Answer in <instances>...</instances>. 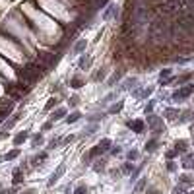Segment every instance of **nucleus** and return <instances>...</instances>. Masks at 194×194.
<instances>
[{
  "label": "nucleus",
  "mask_w": 194,
  "mask_h": 194,
  "mask_svg": "<svg viewBox=\"0 0 194 194\" xmlns=\"http://www.w3.org/2000/svg\"><path fill=\"white\" fill-rule=\"evenodd\" d=\"M179 179H181L182 184H190V182H192V179H190L188 175H182V177H179Z\"/></svg>",
  "instance_id": "nucleus-28"
},
{
  "label": "nucleus",
  "mask_w": 194,
  "mask_h": 194,
  "mask_svg": "<svg viewBox=\"0 0 194 194\" xmlns=\"http://www.w3.org/2000/svg\"><path fill=\"white\" fill-rule=\"evenodd\" d=\"M80 111H74V113H70V116H66V122L72 124V122H76V120H80Z\"/></svg>",
  "instance_id": "nucleus-14"
},
{
  "label": "nucleus",
  "mask_w": 194,
  "mask_h": 194,
  "mask_svg": "<svg viewBox=\"0 0 194 194\" xmlns=\"http://www.w3.org/2000/svg\"><path fill=\"white\" fill-rule=\"evenodd\" d=\"M134 84H136V78H128V80H124V82H122V85H120V89H118V91H122V89H130V87H132Z\"/></svg>",
  "instance_id": "nucleus-13"
},
{
  "label": "nucleus",
  "mask_w": 194,
  "mask_h": 194,
  "mask_svg": "<svg viewBox=\"0 0 194 194\" xmlns=\"http://www.w3.org/2000/svg\"><path fill=\"white\" fill-rule=\"evenodd\" d=\"M78 101H80L78 97H72V99H70V105H78Z\"/></svg>",
  "instance_id": "nucleus-37"
},
{
  "label": "nucleus",
  "mask_w": 194,
  "mask_h": 194,
  "mask_svg": "<svg viewBox=\"0 0 194 194\" xmlns=\"http://www.w3.org/2000/svg\"><path fill=\"white\" fill-rule=\"evenodd\" d=\"M54 105H58V99H56V97H51V99H49V103L45 105V111H51Z\"/></svg>",
  "instance_id": "nucleus-20"
},
{
  "label": "nucleus",
  "mask_w": 194,
  "mask_h": 194,
  "mask_svg": "<svg viewBox=\"0 0 194 194\" xmlns=\"http://www.w3.org/2000/svg\"><path fill=\"white\" fill-rule=\"evenodd\" d=\"M186 146H188L186 140H181V142L175 144V149H173V151H175V153H184V151H186Z\"/></svg>",
  "instance_id": "nucleus-9"
},
{
  "label": "nucleus",
  "mask_w": 194,
  "mask_h": 194,
  "mask_svg": "<svg viewBox=\"0 0 194 194\" xmlns=\"http://www.w3.org/2000/svg\"><path fill=\"white\" fill-rule=\"evenodd\" d=\"M89 66V58L84 56V58H80V68H87Z\"/></svg>",
  "instance_id": "nucleus-26"
},
{
  "label": "nucleus",
  "mask_w": 194,
  "mask_h": 194,
  "mask_svg": "<svg viewBox=\"0 0 194 194\" xmlns=\"http://www.w3.org/2000/svg\"><path fill=\"white\" fill-rule=\"evenodd\" d=\"M155 146H157V140H155V138H151L149 142H146V151H153Z\"/></svg>",
  "instance_id": "nucleus-17"
},
{
  "label": "nucleus",
  "mask_w": 194,
  "mask_h": 194,
  "mask_svg": "<svg viewBox=\"0 0 194 194\" xmlns=\"http://www.w3.org/2000/svg\"><path fill=\"white\" fill-rule=\"evenodd\" d=\"M41 142H43V136H41V134H35V136H33V148H37Z\"/></svg>",
  "instance_id": "nucleus-24"
},
{
  "label": "nucleus",
  "mask_w": 194,
  "mask_h": 194,
  "mask_svg": "<svg viewBox=\"0 0 194 194\" xmlns=\"http://www.w3.org/2000/svg\"><path fill=\"white\" fill-rule=\"evenodd\" d=\"M175 194H184V188L182 186H175Z\"/></svg>",
  "instance_id": "nucleus-34"
},
{
  "label": "nucleus",
  "mask_w": 194,
  "mask_h": 194,
  "mask_svg": "<svg viewBox=\"0 0 194 194\" xmlns=\"http://www.w3.org/2000/svg\"><path fill=\"white\" fill-rule=\"evenodd\" d=\"M27 136H29V134H27V130H25V132H19V134L16 136V138H14V144H16V146H19V144H23V142L27 140Z\"/></svg>",
  "instance_id": "nucleus-11"
},
{
  "label": "nucleus",
  "mask_w": 194,
  "mask_h": 194,
  "mask_svg": "<svg viewBox=\"0 0 194 194\" xmlns=\"http://www.w3.org/2000/svg\"><path fill=\"white\" fill-rule=\"evenodd\" d=\"M115 97H116V93H109L107 97H103V99H101V105H107V103H111V99H115Z\"/></svg>",
  "instance_id": "nucleus-23"
},
{
  "label": "nucleus",
  "mask_w": 194,
  "mask_h": 194,
  "mask_svg": "<svg viewBox=\"0 0 194 194\" xmlns=\"http://www.w3.org/2000/svg\"><path fill=\"white\" fill-rule=\"evenodd\" d=\"M167 169H169V171H175V169H177V167H175V163H173V161H169V165H167Z\"/></svg>",
  "instance_id": "nucleus-36"
},
{
  "label": "nucleus",
  "mask_w": 194,
  "mask_h": 194,
  "mask_svg": "<svg viewBox=\"0 0 194 194\" xmlns=\"http://www.w3.org/2000/svg\"><path fill=\"white\" fill-rule=\"evenodd\" d=\"M19 116H21V113H16V115L12 116V120H8V122L4 124V126H2V132H0V138H2V136H6V132H8V130H10V128L14 126V124H16V122L19 120Z\"/></svg>",
  "instance_id": "nucleus-5"
},
{
  "label": "nucleus",
  "mask_w": 194,
  "mask_h": 194,
  "mask_svg": "<svg viewBox=\"0 0 194 194\" xmlns=\"http://www.w3.org/2000/svg\"><path fill=\"white\" fill-rule=\"evenodd\" d=\"M171 72H173V70H171V68H165V70H161V74H159V80H161V82H163L165 78H169V76H171Z\"/></svg>",
  "instance_id": "nucleus-22"
},
{
  "label": "nucleus",
  "mask_w": 194,
  "mask_h": 194,
  "mask_svg": "<svg viewBox=\"0 0 194 194\" xmlns=\"http://www.w3.org/2000/svg\"><path fill=\"white\" fill-rule=\"evenodd\" d=\"M111 146H113V142H111L109 138H103V140L97 144L95 148L91 149V153H89V155H91V157H95V155H99V153H103V151H107V149L111 148Z\"/></svg>",
  "instance_id": "nucleus-2"
},
{
  "label": "nucleus",
  "mask_w": 194,
  "mask_h": 194,
  "mask_svg": "<svg viewBox=\"0 0 194 194\" xmlns=\"http://www.w3.org/2000/svg\"><path fill=\"white\" fill-rule=\"evenodd\" d=\"M76 140V136H66L64 138V144H70V142H74Z\"/></svg>",
  "instance_id": "nucleus-33"
},
{
  "label": "nucleus",
  "mask_w": 194,
  "mask_h": 194,
  "mask_svg": "<svg viewBox=\"0 0 194 194\" xmlns=\"http://www.w3.org/2000/svg\"><path fill=\"white\" fill-rule=\"evenodd\" d=\"M87 192V188H85V184H80V186L76 188V194H85Z\"/></svg>",
  "instance_id": "nucleus-29"
},
{
  "label": "nucleus",
  "mask_w": 194,
  "mask_h": 194,
  "mask_svg": "<svg viewBox=\"0 0 194 194\" xmlns=\"http://www.w3.org/2000/svg\"><path fill=\"white\" fill-rule=\"evenodd\" d=\"M62 116H66V109L64 107H58L56 111H52L51 113V120H60Z\"/></svg>",
  "instance_id": "nucleus-8"
},
{
  "label": "nucleus",
  "mask_w": 194,
  "mask_h": 194,
  "mask_svg": "<svg viewBox=\"0 0 194 194\" xmlns=\"http://www.w3.org/2000/svg\"><path fill=\"white\" fill-rule=\"evenodd\" d=\"M95 130H97V124H91V126H87V128L84 130V134L91 136V134H93V132H95Z\"/></svg>",
  "instance_id": "nucleus-25"
},
{
  "label": "nucleus",
  "mask_w": 194,
  "mask_h": 194,
  "mask_svg": "<svg viewBox=\"0 0 194 194\" xmlns=\"http://www.w3.org/2000/svg\"><path fill=\"white\" fill-rule=\"evenodd\" d=\"M64 171H66V167H64V165H58V167H56V171H54V173L51 175V179H49V182H47V184H49V186H52V184H54V182H56L58 179H60V177L64 175Z\"/></svg>",
  "instance_id": "nucleus-4"
},
{
  "label": "nucleus",
  "mask_w": 194,
  "mask_h": 194,
  "mask_svg": "<svg viewBox=\"0 0 194 194\" xmlns=\"http://www.w3.org/2000/svg\"><path fill=\"white\" fill-rule=\"evenodd\" d=\"M148 124H149V128L153 130L155 134H159V132H165V126L161 124V118H159V116L149 115V116H148Z\"/></svg>",
  "instance_id": "nucleus-1"
},
{
  "label": "nucleus",
  "mask_w": 194,
  "mask_h": 194,
  "mask_svg": "<svg viewBox=\"0 0 194 194\" xmlns=\"http://www.w3.org/2000/svg\"><path fill=\"white\" fill-rule=\"evenodd\" d=\"M136 157H138V151H134V149L128 151V159H136Z\"/></svg>",
  "instance_id": "nucleus-31"
},
{
  "label": "nucleus",
  "mask_w": 194,
  "mask_h": 194,
  "mask_svg": "<svg viewBox=\"0 0 194 194\" xmlns=\"http://www.w3.org/2000/svg\"><path fill=\"white\" fill-rule=\"evenodd\" d=\"M85 47H87V41H85V39H80L76 45H74L72 52H74V54H80V52H84V51H85Z\"/></svg>",
  "instance_id": "nucleus-6"
},
{
  "label": "nucleus",
  "mask_w": 194,
  "mask_h": 194,
  "mask_svg": "<svg viewBox=\"0 0 194 194\" xmlns=\"http://www.w3.org/2000/svg\"><path fill=\"white\" fill-rule=\"evenodd\" d=\"M128 126L134 130V132H142V130H144V122H142V120H134V122H128Z\"/></svg>",
  "instance_id": "nucleus-12"
},
{
  "label": "nucleus",
  "mask_w": 194,
  "mask_h": 194,
  "mask_svg": "<svg viewBox=\"0 0 194 194\" xmlns=\"http://www.w3.org/2000/svg\"><path fill=\"white\" fill-rule=\"evenodd\" d=\"M80 85H82L80 78H74V80H72V87H80Z\"/></svg>",
  "instance_id": "nucleus-30"
},
{
  "label": "nucleus",
  "mask_w": 194,
  "mask_h": 194,
  "mask_svg": "<svg viewBox=\"0 0 194 194\" xmlns=\"http://www.w3.org/2000/svg\"><path fill=\"white\" fill-rule=\"evenodd\" d=\"M194 91V84H190V85H184V87H181L179 91H175L173 93V99L175 101H181V99H186L190 93Z\"/></svg>",
  "instance_id": "nucleus-3"
},
{
  "label": "nucleus",
  "mask_w": 194,
  "mask_h": 194,
  "mask_svg": "<svg viewBox=\"0 0 194 194\" xmlns=\"http://www.w3.org/2000/svg\"><path fill=\"white\" fill-rule=\"evenodd\" d=\"M122 107H124V103H122V101H118L116 105H113V107L109 109V113H111V115H115V113H118V111H122Z\"/></svg>",
  "instance_id": "nucleus-16"
},
{
  "label": "nucleus",
  "mask_w": 194,
  "mask_h": 194,
  "mask_svg": "<svg viewBox=\"0 0 194 194\" xmlns=\"http://www.w3.org/2000/svg\"><path fill=\"white\" fill-rule=\"evenodd\" d=\"M118 78H120V72H115V74H113V76L107 80V87H113V84H115Z\"/></svg>",
  "instance_id": "nucleus-15"
},
{
  "label": "nucleus",
  "mask_w": 194,
  "mask_h": 194,
  "mask_svg": "<svg viewBox=\"0 0 194 194\" xmlns=\"http://www.w3.org/2000/svg\"><path fill=\"white\" fill-rule=\"evenodd\" d=\"M165 116H167V118H175V116H179V109H165Z\"/></svg>",
  "instance_id": "nucleus-18"
},
{
  "label": "nucleus",
  "mask_w": 194,
  "mask_h": 194,
  "mask_svg": "<svg viewBox=\"0 0 194 194\" xmlns=\"http://www.w3.org/2000/svg\"><path fill=\"white\" fill-rule=\"evenodd\" d=\"M52 128V122H45L43 124V132H47V130H51Z\"/></svg>",
  "instance_id": "nucleus-32"
},
{
  "label": "nucleus",
  "mask_w": 194,
  "mask_h": 194,
  "mask_svg": "<svg viewBox=\"0 0 194 194\" xmlns=\"http://www.w3.org/2000/svg\"><path fill=\"white\" fill-rule=\"evenodd\" d=\"M182 167L184 169H192L194 167V153H186L182 157Z\"/></svg>",
  "instance_id": "nucleus-7"
},
{
  "label": "nucleus",
  "mask_w": 194,
  "mask_h": 194,
  "mask_svg": "<svg viewBox=\"0 0 194 194\" xmlns=\"http://www.w3.org/2000/svg\"><path fill=\"white\" fill-rule=\"evenodd\" d=\"M111 153H113V155H116V153H120V148H118V146H115V148L111 149Z\"/></svg>",
  "instance_id": "nucleus-35"
},
{
  "label": "nucleus",
  "mask_w": 194,
  "mask_h": 194,
  "mask_svg": "<svg viewBox=\"0 0 194 194\" xmlns=\"http://www.w3.org/2000/svg\"><path fill=\"white\" fill-rule=\"evenodd\" d=\"M115 10H116L115 4H109V6H107V10L103 12V19H105V21H109V19H111V16L115 14Z\"/></svg>",
  "instance_id": "nucleus-10"
},
{
  "label": "nucleus",
  "mask_w": 194,
  "mask_h": 194,
  "mask_svg": "<svg viewBox=\"0 0 194 194\" xmlns=\"http://www.w3.org/2000/svg\"><path fill=\"white\" fill-rule=\"evenodd\" d=\"M18 155H19V149H12L10 153H6V155H4V159H8V161H12V159H16Z\"/></svg>",
  "instance_id": "nucleus-19"
},
{
  "label": "nucleus",
  "mask_w": 194,
  "mask_h": 194,
  "mask_svg": "<svg viewBox=\"0 0 194 194\" xmlns=\"http://www.w3.org/2000/svg\"><path fill=\"white\" fill-rule=\"evenodd\" d=\"M146 181H148V179H142V181H140V182H138V184L134 186V192H136V194L144 190V186H146Z\"/></svg>",
  "instance_id": "nucleus-21"
},
{
  "label": "nucleus",
  "mask_w": 194,
  "mask_h": 194,
  "mask_svg": "<svg viewBox=\"0 0 194 194\" xmlns=\"http://www.w3.org/2000/svg\"><path fill=\"white\" fill-rule=\"evenodd\" d=\"M95 163H97V165H95V171H97V173L105 169V161H103V159H99V161H95Z\"/></svg>",
  "instance_id": "nucleus-27"
}]
</instances>
